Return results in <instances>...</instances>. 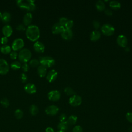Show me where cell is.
I'll list each match as a JSON object with an SVG mask.
<instances>
[{
	"mask_svg": "<svg viewBox=\"0 0 132 132\" xmlns=\"http://www.w3.org/2000/svg\"><path fill=\"white\" fill-rule=\"evenodd\" d=\"M26 37L31 41H36L40 37V31L39 27L35 25H30L26 29Z\"/></svg>",
	"mask_w": 132,
	"mask_h": 132,
	"instance_id": "1",
	"label": "cell"
},
{
	"mask_svg": "<svg viewBox=\"0 0 132 132\" xmlns=\"http://www.w3.org/2000/svg\"><path fill=\"white\" fill-rule=\"evenodd\" d=\"M33 0H19L16 1L17 5L21 9L29 11H34L36 9V5Z\"/></svg>",
	"mask_w": 132,
	"mask_h": 132,
	"instance_id": "2",
	"label": "cell"
},
{
	"mask_svg": "<svg viewBox=\"0 0 132 132\" xmlns=\"http://www.w3.org/2000/svg\"><path fill=\"white\" fill-rule=\"evenodd\" d=\"M31 57V52L28 48L22 49L18 54V58L21 62L27 63Z\"/></svg>",
	"mask_w": 132,
	"mask_h": 132,
	"instance_id": "3",
	"label": "cell"
},
{
	"mask_svg": "<svg viewBox=\"0 0 132 132\" xmlns=\"http://www.w3.org/2000/svg\"><path fill=\"white\" fill-rule=\"evenodd\" d=\"M39 61L41 65L45 67L46 68L52 67L55 63V60L52 57L50 56L40 57Z\"/></svg>",
	"mask_w": 132,
	"mask_h": 132,
	"instance_id": "4",
	"label": "cell"
},
{
	"mask_svg": "<svg viewBox=\"0 0 132 132\" xmlns=\"http://www.w3.org/2000/svg\"><path fill=\"white\" fill-rule=\"evenodd\" d=\"M101 29L104 35L108 36L113 35L115 31L114 27L109 24H105L103 25Z\"/></svg>",
	"mask_w": 132,
	"mask_h": 132,
	"instance_id": "5",
	"label": "cell"
},
{
	"mask_svg": "<svg viewBox=\"0 0 132 132\" xmlns=\"http://www.w3.org/2000/svg\"><path fill=\"white\" fill-rule=\"evenodd\" d=\"M24 46V40L21 38H17L15 39L12 43V48L14 51H17L23 49Z\"/></svg>",
	"mask_w": 132,
	"mask_h": 132,
	"instance_id": "6",
	"label": "cell"
},
{
	"mask_svg": "<svg viewBox=\"0 0 132 132\" xmlns=\"http://www.w3.org/2000/svg\"><path fill=\"white\" fill-rule=\"evenodd\" d=\"M82 103V98L81 96L74 94L71 96L69 100V103L73 107L79 106Z\"/></svg>",
	"mask_w": 132,
	"mask_h": 132,
	"instance_id": "7",
	"label": "cell"
},
{
	"mask_svg": "<svg viewBox=\"0 0 132 132\" xmlns=\"http://www.w3.org/2000/svg\"><path fill=\"white\" fill-rule=\"evenodd\" d=\"M9 70V64L4 59H0V74H6Z\"/></svg>",
	"mask_w": 132,
	"mask_h": 132,
	"instance_id": "8",
	"label": "cell"
},
{
	"mask_svg": "<svg viewBox=\"0 0 132 132\" xmlns=\"http://www.w3.org/2000/svg\"><path fill=\"white\" fill-rule=\"evenodd\" d=\"M60 93L57 90H53L49 92L47 94L48 98L52 101L55 102L59 100L60 98Z\"/></svg>",
	"mask_w": 132,
	"mask_h": 132,
	"instance_id": "9",
	"label": "cell"
},
{
	"mask_svg": "<svg viewBox=\"0 0 132 132\" xmlns=\"http://www.w3.org/2000/svg\"><path fill=\"white\" fill-rule=\"evenodd\" d=\"M59 111V108L55 105H51L48 106L45 110V113L50 116H54L57 114Z\"/></svg>",
	"mask_w": 132,
	"mask_h": 132,
	"instance_id": "10",
	"label": "cell"
},
{
	"mask_svg": "<svg viewBox=\"0 0 132 132\" xmlns=\"http://www.w3.org/2000/svg\"><path fill=\"white\" fill-rule=\"evenodd\" d=\"M117 43L120 46L125 47L127 44V39L124 35H120L117 38Z\"/></svg>",
	"mask_w": 132,
	"mask_h": 132,
	"instance_id": "11",
	"label": "cell"
},
{
	"mask_svg": "<svg viewBox=\"0 0 132 132\" xmlns=\"http://www.w3.org/2000/svg\"><path fill=\"white\" fill-rule=\"evenodd\" d=\"M65 29L64 27L60 24L59 23L54 24L52 27V31L54 34H61Z\"/></svg>",
	"mask_w": 132,
	"mask_h": 132,
	"instance_id": "12",
	"label": "cell"
},
{
	"mask_svg": "<svg viewBox=\"0 0 132 132\" xmlns=\"http://www.w3.org/2000/svg\"><path fill=\"white\" fill-rule=\"evenodd\" d=\"M58 73L55 70H51L46 74V79L51 82L55 80L57 77Z\"/></svg>",
	"mask_w": 132,
	"mask_h": 132,
	"instance_id": "13",
	"label": "cell"
},
{
	"mask_svg": "<svg viewBox=\"0 0 132 132\" xmlns=\"http://www.w3.org/2000/svg\"><path fill=\"white\" fill-rule=\"evenodd\" d=\"M25 91L29 94H33L36 92L37 88L36 86L32 83H27L24 86Z\"/></svg>",
	"mask_w": 132,
	"mask_h": 132,
	"instance_id": "14",
	"label": "cell"
},
{
	"mask_svg": "<svg viewBox=\"0 0 132 132\" xmlns=\"http://www.w3.org/2000/svg\"><path fill=\"white\" fill-rule=\"evenodd\" d=\"M61 36L63 39L69 40L73 37V32L71 29L65 28L64 30L61 33Z\"/></svg>",
	"mask_w": 132,
	"mask_h": 132,
	"instance_id": "15",
	"label": "cell"
},
{
	"mask_svg": "<svg viewBox=\"0 0 132 132\" xmlns=\"http://www.w3.org/2000/svg\"><path fill=\"white\" fill-rule=\"evenodd\" d=\"M34 50L38 53H43L44 51L45 46L40 41H36L33 45Z\"/></svg>",
	"mask_w": 132,
	"mask_h": 132,
	"instance_id": "16",
	"label": "cell"
},
{
	"mask_svg": "<svg viewBox=\"0 0 132 132\" xmlns=\"http://www.w3.org/2000/svg\"><path fill=\"white\" fill-rule=\"evenodd\" d=\"M12 27L9 25H5L2 28V32L4 36L6 37H10L12 34Z\"/></svg>",
	"mask_w": 132,
	"mask_h": 132,
	"instance_id": "17",
	"label": "cell"
},
{
	"mask_svg": "<svg viewBox=\"0 0 132 132\" xmlns=\"http://www.w3.org/2000/svg\"><path fill=\"white\" fill-rule=\"evenodd\" d=\"M32 20V15L30 12L26 13L23 18V24L25 26H29Z\"/></svg>",
	"mask_w": 132,
	"mask_h": 132,
	"instance_id": "18",
	"label": "cell"
},
{
	"mask_svg": "<svg viewBox=\"0 0 132 132\" xmlns=\"http://www.w3.org/2000/svg\"><path fill=\"white\" fill-rule=\"evenodd\" d=\"M69 126L70 125L68 124V122L66 121L64 122H60L57 126V128L59 130V131H62L65 132L67 130H68V129L69 128Z\"/></svg>",
	"mask_w": 132,
	"mask_h": 132,
	"instance_id": "19",
	"label": "cell"
},
{
	"mask_svg": "<svg viewBox=\"0 0 132 132\" xmlns=\"http://www.w3.org/2000/svg\"><path fill=\"white\" fill-rule=\"evenodd\" d=\"M37 72L40 77H44L47 74V68L42 65H40L38 67Z\"/></svg>",
	"mask_w": 132,
	"mask_h": 132,
	"instance_id": "20",
	"label": "cell"
},
{
	"mask_svg": "<svg viewBox=\"0 0 132 132\" xmlns=\"http://www.w3.org/2000/svg\"><path fill=\"white\" fill-rule=\"evenodd\" d=\"M90 40L92 41H96L98 40L100 37H101V34L100 32L97 30H94L92 31V32L90 34Z\"/></svg>",
	"mask_w": 132,
	"mask_h": 132,
	"instance_id": "21",
	"label": "cell"
},
{
	"mask_svg": "<svg viewBox=\"0 0 132 132\" xmlns=\"http://www.w3.org/2000/svg\"><path fill=\"white\" fill-rule=\"evenodd\" d=\"M1 20L3 23H8L11 20V14L8 12H7V11L4 12L3 13H2Z\"/></svg>",
	"mask_w": 132,
	"mask_h": 132,
	"instance_id": "22",
	"label": "cell"
},
{
	"mask_svg": "<svg viewBox=\"0 0 132 132\" xmlns=\"http://www.w3.org/2000/svg\"><path fill=\"white\" fill-rule=\"evenodd\" d=\"M95 7L98 11H103L105 9V4L104 2L101 0H99L96 2Z\"/></svg>",
	"mask_w": 132,
	"mask_h": 132,
	"instance_id": "23",
	"label": "cell"
},
{
	"mask_svg": "<svg viewBox=\"0 0 132 132\" xmlns=\"http://www.w3.org/2000/svg\"><path fill=\"white\" fill-rule=\"evenodd\" d=\"M109 6L113 9H119L121 7V4L117 1H111L109 3Z\"/></svg>",
	"mask_w": 132,
	"mask_h": 132,
	"instance_id": "24",
	"label": "cell"
},
{
	"mask_svg": "<svg viewBox=\"0 0 132 132\" xmlns=\"http://www.w3.org/2000/svg\"><path fill=\"white\" fill-rule=\"evenodd\" d=\"M11 47L8 45H3L1 47V52L4 54H8L11 52Z\"/></svg>",
	"mask_w": 132,
	"mask_h": 132,
	"instance_id": "25",
	"label": "cell"
},
{
	"mask_svg": "<svg viewBox=\"0 0 132 132\" xmlns=\"http://www.w3.org/2000/svg\"><path fill=\"white\" fill-rule=\"evenodd\" d=\"M77 120V117L76 116L71 115L68 118L67 122H68L69 125H73L76 123Z\"/></svg>",
	"mask_w": 132,
	"mask_h": 132,
	"instance_id": "26",
	"label": "cell"
},
{
	"mask_svg": "<svg viewBox=\"0 0 132 132\" xmlns=\"http://www.w3.org/2000/svg\"><path fill=\"white\" fill-rule=\"evenodd\" d=\"M29 112L32 116H35L38 113L39 109L36 105H32L29 108Z\"/></svg>",
	"mask_w": 132,
	"mask_h": 132,
	"instance_id": "27",
	"label": "cell"
},
{
	"mask_svg": "<svg viewBox=\"0 0 132 132\" xmlns=\"http://www.w3.org/2000/svg\"><path fill=\"white\" fill-rule=\"evenodd\" d=\"M21 67V64L20 62L18 61H15L12 62L10 64V67L12 69L14 70H19Z\"/></svg>",
	"mask_w": 132,
	"mask_h": 132,
	"instance_id": "28",
	"label": "cell"
},
{
	"mask_svg": "<svg viewBox=\"0 0 132 132\" xmlns=\"http://www.w3.org/2000/svg\"><path fill=\"white\" fill-rule=\"evenodd\" d=\"M64 91L65 92V93L68 95V96H73V95L75 94V91H74V90L70 87H66L64 90Z\"/></svg>",
	"mask_w": 132,
	"mask_h": 132,
	"instance_id": "29",
	"label": "cell"
},
{
	"mask_svg": "<svg viewBox=\"0 0 132 132\" xmlns=\"http://www.w3.org/2000/svg\"><path fill=\"white\" fill-rule=\"evenodd\" d=\"M39 64H40L39 60L36 58L32 59L29 61V65L32 67H36L37 66H39Z\"/></svg>",
	"mask_w": 132,
	"mask_h": 132,
	"instance_id": "30",
	"label": "cell"
},
{
	"mask_svg": "<svg viewBox=\"0 0 132 132\" xmlns=\"http://www.w3.org/2000/svg\"><path fill=\"white\" fill-rule=\"evenodd\" d=\"M14 115L17 119H20L22 118V117H23V112L22 111V110L20 109H18L15 111Z\"/></svg>",
	"mask_w": 132,
	"mask_h": 132,
	"instance_id": "31",
	"label": "cell"
},
{
	"mask_svg": "<svg viewBox=\"0 0 132 132\" xmlns=\"http://www.w3.org/2000/svg\"><path fill=\"white\" fill-rule=\"evenodd\" d=\"M0 103L1 104V105L5 108H7L8 107L9 105V102L8 101V100L7 98H3L1 99V100L0 101Z\"/></svg>",
	"mask_w": 132,
	"mask_h": 132,
	"instance_id": "32",
	"label": "cell"
},
{
	"mask_svg": "<svg viewBox=\"0 0 132 132\" xmlns=\"http://www.w3.org/2000/svg\"><path fill=\"white\" fill-rule=\"evenodd\" d=\"M73 25H74L73 21L72 20H68L64 26V28L65 29H71V28L73 27Z\"/></svg>",
	"mask_w": 132,
	"mask_h": 132,
	"instance_id": "33",
	"label": "cell"
},
{
	"mask_svg": "<svg viewBox=\"0 0 132 132\" xmlns=\"http://www.w3.org/2000/svg\"><path fill=\"white\" fill-rule=\"evenodd\" d=\"M68 19L65 17H61L59 19V23L64 27L67 22L68 21Z\"/></svg>",
	"mask_w": 132,
	"mask_h": 132,
	"instance_id": "34",
	"label": "cell"
},
{
	"mask_svg": "<svg viewBox=\"0 0 132 132\" xmlns=\"http://www.w3.org/2000/svg\"><path fill=\"white\" fill-rule=\"evenodd\" d=\"M72 132H83V129L80 125H76L73 128Z\"/></svg>",
	"mask_w": 132,
	"mask_h": 132,
	"instance_id": "35",
	"label": "cell"
},
{
	"mask_svg": "<svg viewBox=\"0 0 132 132\" xmlns=\"http://www.w3.org/2000/svg\"><path fill=\"white\" fill-rule=\"evenodd\" d=\"M16 29L19 31H24L25 30H26L25 26L23 24H18L16 27Z\"/></svg>",
	"mask_w": 132,
	"mask_h": 132,
	"instance_id": "36",
	"label": "cell"
},
{
	"mask_svg": "<svg viewBox=\"0 0 132 132\" xmlns=\"http://www.w3.org/2000/svg\"><path fill=\"white\" fill-rule=\"evenodd\" d=\"M18 56V54L16 51H12L10 53V57L12 59H16L17 57Z\"/></svg>",
	"mask_w": 132,
	"mask_h": 132,
	"instance_id": "37",
	"label": "cell"
},
{
	"mask_svg": "<svg viewBox=\"0 0 132 132\" xmlns=\"http://www.w3.org/2000/svg\"><path fill=\"white\" fill-rule=\"evenodd\" d=\"M20 79L22 82H25L27 80V76L25 73H22L20 75Z\"/></svg>",
	"mask_w": 132,
	"mask_h": 132,
	"instance_id": "38",
	"label": "cell"
},
{
	"mask_svg": "<svg viewBox=\"0 0 132 132\" xmlns=\"http://www.w3.org/2000/svg\"><path fill=\"white\" fill-rule=\"evenodd\" d=\"M126 118L128 122L132 123V112H128L126 114Z\"/></svg>",
	"mask_w": 132,
	"mask_h": 132,
	"instance_id": "39",
	"label": "cell"
},
{
	"mask_svg": "<svg viewBox=\"0 0 132 132\" xmlns=\"http://www.w3.org/2000/svg\"><path fill=\"white\" fill-rule=\"evenodd\" d=\"M92 24H93V27L96 29H97L100 27V22L97 20L93 21L92 22Z\"/></svg>",
	"mask_w": 132,
	"mask_h": 132,
	"instance_id": "40",
	"label": "cell"
},
{
	"mask_svg": "<svg viewBox=\"0 0 132 132\" xmlns=\"http://www.w3.org/2000/svg\"><path fill=\"white\" fill-rule=\"evenodd\" d=\"M8 37L4 36L1 38V43L3 45H6V44L8 42Z\"/></svg>",
	"mask_w": 132,
	"mask_h": 132,
	"instance_id": "41",
	"label": "cell"
},
{
	"mask_svg": "<svg viewBox=\"0 0 132 132\" xmlns=\"http://www.w3.org/2000/svg\"><path fill=\"white\" fill-rule=\"evenodd\" d=\"M22 68L24 72H27L28 70L29 69V66L27 63H24V64L22 66Z\"/></svg>",
	"mask_w": 132,
	"mask_h": 132,
	"instance_id": "42",
	"label": "cell"
},
{
	"mask_svg": "<svg viewBox=\"0 0 132 132\" xmlns=\"http://www.w3.org/2000/svg\"><path fill=\"white\" fill-rule=\"evenodd\" d=\"M66 119H67V116L64 113H62L59 116V120H60V122L66 121Z\"/></svg>",
	"mask_w": 132,
	"mask_h": 132,
	"instance_id": "43",
	"label": "cell"
},
{
	"mask_svg": "<svg viewBox=\"0 0 132 132\" xmlns=\"http://www.w3.org/2000/svg\"><path fill=\"white\" fill-rule=\"evenodd\" d=\"M104 13L105 14H106L108 16H111L112 15V11L108 8L105 9L104 10Z\"/></svg>",
	"mask_w": 132,
	"mask_h": 132,
	"instance_id": "44",
	"label": "cell"
},
{
	"mask_svg": "<svg viewBox=\"0 0 132 132\" xmlns=\"http://www.w3.org/2000/svg\"><path fill=\"white\" fill-rule=\"evenodd\" d=\"M45 131L46 132H54V130L53 128H52V127H47L46 128Z\"/></svg>",
	"mask_w": 132,
	"mask_h": 132,
	"instance_id": "45",
	"label": "cell"
},
{
	"mask_svg": "<svg viewBox=\"0 0 132 132\" xmlns=\"http://www.w3.org/2000/svg\"><path fill=\"white\" fill-rule=\"evenodd\" d=\"M128 131L129 132H132V126H130L129 129H128Z\"/></svg>",
	"mask_w": 132,
	"mask_h": 132,
	"instance_id": "46",
	"label": "cell"
},
{
	"mask_svg": "<svg viewBox=\"0 0 132 132\" xmlns=\"http://www.w3.org/2000/svg\"><path fill=\"white\" fill-rule=\"evenodd\" d=\"M1 17H2V13L0 11V20H1Z\"/></svg>",
	"mask_w": 132,
	"mask_h": 132,
	"instance_id": "47",
	"label": "cell"
},
{
	"mask_svg": "<svg viewBox=\"0 0 132 132\" xmlns=\"http://www.w3.org/2000/svg\"><path fill=\"white\" fill-rule=\"evenodd\" d=\"M57 132H64V131H58Z\"/></svg>",
	"mask_w": 132,
	"mask_h": 132,
	"instance_id": "48",
	"label": "cell"
},
{
	"mask_svg": "<svg viewBox=\"0 0 132 132\" xmlns=\"http://www.w3.org/2000/svg\"><path fill=\"white\" fill-rule=\"evenodd\" d=\"M0 50H1V46H0Z\"/></svg>",
	"mask_w": 132,
	"mask_h": 132,
	"instance_id": "49",
	"label": "cell"
}]
</instances>
